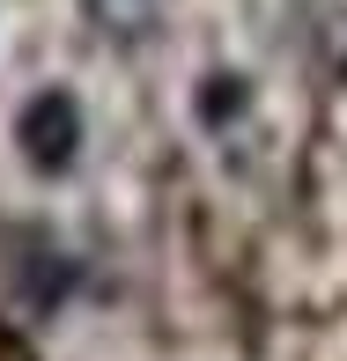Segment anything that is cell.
<instances>
[{
    "mask_svg": "<svg viewBox=\"0 0 347 361\" xmlns=\"http://www.w3.org/2000/svg\"><path fill=\"white\" fill-rule=\"evenodd\" d=\"M15 140H23V162L30 170H67V162L81 155V104L67 89H45L23 104V118H15Z\"/></svg>",
    "mask_w": 347,
    "mask_h": 361,
    "instance_id": "1",
    "label": "cell"
},
{
    "mask_svg": "<svg viewBox=\"0 0 347 361\" xmlns=\"http://www.w3.org/2000/svg\"><path fill=\"white\" fill-rule=\"evenodd\" d=\"M155 8L163 0H89V15H96L104 37H141V30L155 23Z\"/></svg>",
    "mask_w": 347,
    "mask_h": 361,
    "instance_id": "2",
    "label": "cell"
}]
</instances>
